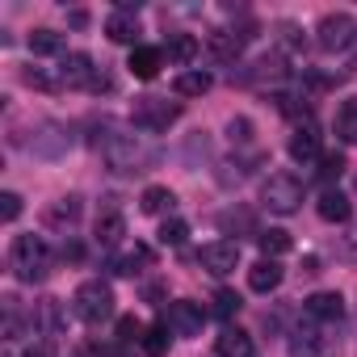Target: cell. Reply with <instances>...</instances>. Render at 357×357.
<instances>
[{
    "mask_svg": "<svg viewBox=\"0 0 357 357\" xmlns=\"http://www.w3.org/2000/svg\"><path fill=\"white\" fill-rule=\"evenodd\" d=\"M13 273H17V282H26V286H34V282H47V273H51V248H47V240L43 236H17L13 240Z\"/></svg>",
    "mask_w": 357,
    "mask_h": 357,
    "instance_id": "obj_1",
    "label": "cell"
},
{
    "mask_svg": "<svg viewBox=\"0 0 357 357\" xmlns=\"http://www.w3.org/2000/svg\"><path fill=\"white\" fill-rule=\"evenodd\" d=\"M72 311H76V319H84V324H101V319L114 315V290H109L101 278H93V282L76 286V294H72Z\"/></svg>",
    "mask_w": 357,
    "mask_h": 357,
    "instance_id": "obj_2",
    "label": "cell"
},
{
    "mask_svg": "<svg viewBox=\"0 0 357 357\" xmlns=\"http://www.w3.org/2000/svg\"><path fill=\"white\" fill-rule=\"evenodd\" d=\"M261 202L273 215H294L303 206V181L290 176V172H273L269 181H265V190H261Z\"/></svg>",
    "mask_w": 357,
    "mask_h": 357,
    "instance_id": "obj_3",
    "label": "cell"
},
{
    "mask_svg": "<svg viewBox=\"0 0 357 357\" xmlns=\"http://www.w3.org/2000/svg\"><path fill=\"white\" fill-rule=\"evenodd\" d=\"M176 118H181V105H168L160 97H139L135 109H130V122L143 126V130H168Z\"/></svg>",
    "mask_w": 357,
    "mask_h": 357,
    "instance_id": "obj_4",
    "label": "cell"
},
{
    "mask_svg": "<svg viewBox=\"0 0 357 357\" xmlns=\"http://www.w3.org/2000/svg\"><path fill=\"white\" fill-rule=\"evenodd\" d=\"M353 38H357V22H353L349 13H328V17L315 26V43H319L324 51H349Z\"/></svg>",
    "mask_w": 357,
    "mask_h": 357,
    "instance_id": "obj_5",
    "label": "cell"
},
{
    "mask_svg": "<svg viewBox=\"0 0 357 357\" xmlns=\"http://www.w3.org/2000/svg\"><path fill=\"white\" fill-rule=\"evenodd\" d=\"M202 319H206L202 303H190V298H176V303H168V311H164V328L176 332V336H198V332H202Z\"/></svg>",
    "mask_w": 357,
    "mask_h": 357,
    "instance_id": "obj_6",
    "label": "cell"
},
{
    "mask_svg": "<svg viewBox=\"0 0 357 357\" xmlns=\"http://www.w3.org/2000/svg\"><path fill=\"white\" fill-rule=\"evenodd\" d=\"M198 261H202V269H206L211 278H227V273H236V265H240V244H236V240H211V244L198 252Z\"/></svg>",
    "mask_w": 357,
    "mask_h": 357,
    "instance_id": "obj_7",
    "label": "cell"
},
{
    "mask_svg": "<svg viewBox=\"0 0 357 357\" xmlns=\"http://www.w3.org/2000/svg\"><path fill=\"white\" fill-rule=\"evenodd\" d=\"M59 80H63V84H72V89H89V84L97 80V68H93V59H89V55L72 51V55H63V63H59Z\"/></svg>",
    "mask_w": 357,
    "mask_h": 357,
    "instance_id": "obj_8",
    "label": "cell"
},
{
    "mask_svg": "<svg viewBox=\"0 0 357 357\" xmlns=\"http://www.w3.org/2000/svg\"><path fill=\"white\" fill-rule=\"evenodd\" d=\"M303 311H307V319H324V324H336V319L344 315V298H340L336 290H319V294H311V298L303 303Z\"/></svg>",
    "mask_w": 357,
    "mask_h": 357,
    "instance_id": "obj_9",
    "label": "cell"
},
{
    "mask_svg": "<svg viewBox=\"0 0 357 357\" xmlns=\"http://www.w3.org/2000/svg\"><path fill=\"white\" fill-rule=\"evenodd\" d=\"M122 236H126V219H122V211H118L114 198H109V206H101V215H97V240H101L105 248H114Z\"/></svg>",
    "mask_w": 357,
    "mask_h": 357,
    "instance_id": "obj_10",
    "label": "cell"
},
{
    "mask_svg": "<svg viewBox=\"0 0 357 357\" xmlns=\"http://www.w3.org/2000/svg\"><path fill=\"white\" fill-rule=\"evenodd\" d=\"M160 63H164V51H155V47H135L126 68H130L135 80H155V76H160Z\"/></svg>",
    "mask_w": 357,
    "mask_h": 357,
    "instance_id": "obj_11",
    "label": "cell"
},
{
    "mask_svg": "<svg viewBox=\"0 0 357 357\" xmlns=\"http://www.w3.org/2000/svg\"><path fill=\"white\" fill-rule=\"evenodd\" d=\"M278 286H282V265L261 257V261L248 269V290H257V294H273Z\"/></svg>",
    "mask_w": 357,
    "mask_h": 357,
    "instance_id": "obj_12",
    "label": "cell"
},
{
    "mask_svg": "<svg viewBox=\"0 0 357 357\" xmlns=\"http://www.w3.org/2000/svg\"><path fill=\"white\" fill-rule=\"evenodd\" d=\"M215 353L219 357H252V336L244 328H223L215 336Z\"/></svg>",
    "mask_w": 357,
    "mask_h": 357,
    "instance_id": "obj_13",
    "label": "cell"
},
{
    "mask_svg": "<svg viewBox=\"0 0 357 357\" xmlns=\"http://www.w3.org/2000/svg\"><path fill=\"white\" fill-rule=\"evenodd\" d=\"M206 51H211L219 63H236L240 51H244V38H240V34H227V30H215V34H206Z\"/></svg>",
    "mask_w": 357,
    "mask_h": 357,
    "instance_id": "obj_14",
    "label": "cell"
},
{
    "mask_svg": "<svg viewBox=\"0 0 357 357\" xmlns=\"http://www.w3.org/2000/svg\"><path fill=\"white\" fill-rule=\"evenodd\" d=\"M290 155L298 160V164H307V160H319V130L307 122V126H298L294 135H290Z\"/></svg>",
    "mask_w": 357,
    "mask_h": 357,
    "instance_id": "obj_15",
    "label": "cell"
},
{
    "mask_svg": "<svg viewBox=\"0 0 357 357\" xmlns=\"http://www.w3.org/2000/svg\"><path fill=\"white\" fill-rule=\"evenodd\" d=\"M211 84H215V76L202 72V68H190V72H181V76L172 80L176 97H202V93H211Z\"/></svg>",
    "mask_w": 357,
    "mask_h": 357,
    "instance_id": "obj_16",
    "label": "cell"
},
{
    "mask_svg": "<svg viewBox=\"0 0 357 357\" xmlns=\"http://www.w3.org/2000/svg\"><path fill=\"white\" fill-rule=\"evenodd\" d=\"M164 55H168L172 63H194V59H198V38H194V34H172V38L164 43Z\"/></svg>",
    "mask_w": 357,
    "mask_h": 357,
    "instance_id": "obj_17",
    "label": "cell"
},
{
    "mask_svg": "<svg viewBox=\"0 0 357 357\" xmlns=\"http://www.w3.org/2000/svg\"><path fill=\"white\" fill-rule=\"evenodd\" d=\"M68 143H72V135H63V126H43V139L34 135V151L38 155H59V151H68Z\"/></svg>",
    "mask_w": 357,
    "mask_h": 357,
    "instance_id": "obj_18",
    "label": "cell"
},
{
    "mask_svg": "<svg viewBox=\"0 0 357 357\" xmlns=\"http://www.w3.org/2000/svg\"><path fill=\"white\" fill-rule=\"evenodd\" d=\"M349 215H353V206H349V198H344V194L328 190V194L319 198V219H324V223H344Z\"/></svg>",
    "mask_w": 357,
    "mask_h": 357,
    "instance_id": "obj_19",
    "label": "cell"
},
{
    "mask_svg": "<svg viewBox=\"0 0 357 357\" xmlns=\"http://www.w3.org/2000/svg\"><path fill=\"white\" fill-rule=\"evenodd\" d=\"M76 219H80V198H76V194L59 198V202L47 211V223H51V227H72Z\"/></svg>",
    "mask_w": 357,
    "mask_h": 357,
    "instance_id": "obj_20",
    "label": "cell"
},
{
    "mask_svg": "<svg viewBox=\"0 0 357 357\" xmlns=\"http://www.w3.org/2000/svg\"><path fill=\"white\" fill-rule=\"evenodd\" d=\"M257 244H261V252H265V261H278V257H286V252L294 248V240H290L286 231H278V227H269V231H261V236H257Z\"/></svg>",
    "mask_w": 357,
    "mask_h": 357,
    "instance_id": "obj_21",
    "label": "cell"
},
{
    "mask_svg": "<svg viewBox=\"0 0 357 357\" xmlns=\"http://www.w3.org/2000/svg\"><path fill=\"white\" fill-rule=\"evenodd\" d=\"M105 34H109L114 43H135V38H139V22H135L130 13H122V9H118V13L105 22Z\"/></svg>",
    "mask_w": 357,
    "mask_h": 357,
    "instance_id": "obj_22",
    "label": "cell"
},
{
    "mask_svg": "<svg viewBox=\"0 0 357 357\" xmlns=\"http://www.w3.org/2000/svg\"><path fill=\"white\" fill-rule=\"evenodd\" d=\"M172 190H164V185H147L143 190V198H139V206H143V215H164V211H172Z\"/></svg>",
    "mask_w": 357,
    "mask_h": 357,
    "instance_id": "obj_23",
    "label": "cell"
},
{
    "mask_svg": "<svg viewBox=\"0 0 357 357\" xmlns=\"http://www.w3.org/2000/svg\"><path fill=\"white\" fill-rule=\"evenodd\" d=\"M290 357H319V332L311 324L290 336Z\"/></svg>",
    "mask_w": 357,
    "mask_h": 357,
    "instance_id": "obj_24",
    "label": "cell"
},
{
    "mask_svg": "<svg viewBox=\"0 0 357 357\" xmlns=\"http://www.w3.org/2000/svg\"><path fill=\"white\" fill-rule=\"evenodd\" d=\"M336 135L340 143H357V97H349L336 114Z\"/></svg>",
    "mask_w": 357,
    "mask_h": 357,
    "instance_id": "obj_25",
    "label": "cell"
},
{
    "mask_svg": "<svg viewBox=\"0 0 357 357\" xmlns=\"http://www.w3.org/2000/svg\"><path fill=\"white\" fill-rule=\"evenodd\" d=\"M30 51H34V55H59V51H63V38H59L55 30H34V34H30Z\"/></svg>",
    "mask_w": 357,
    "mask_h": 357,
    "instance_id": "obj_26",
    "label": "cell"
},
{
    "mask_svg": "<svg viewBox=\"0 0 357 357\" xmlns=\"http://www.w3.org/2000/svg\"><path fill=\"white\" fill-rule=\"evenodd\" d=\"M139 265H151V248H147V244H135V248L114 265V273H139Z\"/></svg>",
    "mask_w": 357,
    "mask_h": 357,
    "instance_id": "obj_27",
    "label": "cell"
},
{
    "mask_svg": "<svg viewBox=\"0 0 357 357\" xmlns=\"http://www.w3.org/2000/svg\"><path fill=\"white\" fill-rule=\"evenodd\" d=\"M143 349H147V357H164L168 353V328L164 324H151L143 332Z\"/></svg>",
    "mask_w": 357,
    "mask_h": 357,
    "instance_id": "obj_28",
    "label": "cell"
},
{
    "mask_svg": "<svg viewBox=\"0 0 357 357\" xmlns=\"http://www.w3.org/2000/svg\"><path fill=\"white\" fill-rule=\"evenodd\" d=\"M185 236H190V227H185L181 219H164V223H160V244H168V248H181Z\"/></svg>",
    "mask_w": 357,
    "mask_h": 357,
    "instance_id": "obj_29",
    "label": "cell"
},
{
    "mask_svg": "<svg viewBox=\"0 0 357 357\" xmlns=\"http://www.w3.org/2000/svg\"><path fill=\"white\" fill-rule=\"evenodd\" d=\"M22 80H26V84H30V89H47V93H51V89H59V84H63V80H59V76H51V72H47V68H26V72H22Z\"/></svg>",
    "mask_w": 357,
    "mask_h": 357,
    "instance_id": "obj_30",
    "label": "cell"
},
{
    "mask_svg": "<svg viewBox=\"0 0 357 357\" xmlns=\"http://www.w3.org/2000/svg\"><path fill=\"white\" fill-rule=\"evenodd\" d=\"M240 307H244V303H240L236 290H219V294H215V315H219V319H231Z\"/></svg>",
    "mask_w": 357,
    "mask_h": 357,
    "instance_id": "obj_31",
    "label": "cell"
},
{
    "mask_svg": "<svg viewBox=\"0 0 357 357\" xmlns=\"http://www.w3.org/2000/svg\"><path fill=\"white\" fill-rule=\"evenodd\" d=\"M143 332H147V328H143L135 315H122V319H118V340H122V344H130V340L143 344Z\"/></svg>",
    "mask_w": 357,
    "mask_h": 357,
    "instance_id": "obj_32",
    "label": "cell"
},
{
    "mask_svg": "<svg viewBox=\"0 0 357 357\" xmlns=\"http://www.w3.org/2000/svg\"><path fill=\"white\" fill-rule=\"evenodd\" d=\"M340 172H344V155H340V151H328V155H319V176H324V181H336Z\"/></svg>",
    "mask_w": 357,
    "mask_h": 357,
    "instance_id": "obj_33",
    "label": "cell"
},
{
    "mask_svg": "<svg viewBox=\"0 0 357 357\" xmlns=\"http://www.w3.org/2000/svg\"><path fill=\"white\" fill-rule=\"evenodd\" d=\"M17 215H22V198H17V194H0V219L13 223Z\"/></svg>",
    "mask_w": 357,
    "mask_h": 357,
    "instance_id": "obj_34",
    "label": "cell"
},
{
    "mask_svg": "<svg viewBox=\"0 0 357 357\" xmlns=\"http://www.w3.org/2000/svg\"><path fill=\"white\" fill-rule=\"evenodd\" d=\"M227 135H231V143H248V139H252V122H248V118H231Z\"/></svg>",
    "mask_w": 357,
    "mask_h": 357,
    "instance_id": "obj_35",
    "label": "cell"
},
{
    "mask_svg": "<svg viewBox=\"0 0 357 357\" xmlns=\"http://www.w3.org/2000/svg\"><path fill=\"white\" fill-rule=\"evenodd\" d=\"M80 257H84L80 244H63V261H80Z\"/></svg>",
    "mask_w": 357,
    "mask_h": 357,
    "instance_id": "obj_36",
    "label": "cell"
},
{
    "mask_svg": "<svg viewBox=\"0 0 357 357\" xmlns=\"http://www.w3.org/2000/svg\"><path fill=\"white\" fill-rule=\"evenodd\" d=\"M303 273L315 278V273H319V257H307V261H303Z\"/></svg>",
    "mask_w": 357,
    "mask_h": 357,
    "instance_id": "obj_37",
    "label": "cell"
},
{
    "mask_svg": "<svg viewBox=\"0 0 357 357\" xmlns=\"http://www.w3.org/2000/svg\"><path fill=\"white\" fill-rule=\"evenodd\" d=\"M26 357H55V353H51L47 344H30V349H26Z\"/></svg>",
    "mask_w": 357,
    "mask_h": 357,
    "instance_id": "obj_38",
    "label": "cell"
}]
</instances>
